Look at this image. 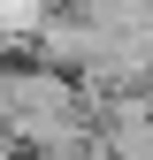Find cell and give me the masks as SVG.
<instances>
[{"mask_svg":"<svg viewBox=\"0 0 153 160\" xmlns=\"http://www.w3.org/2000/svg\"><path fill=\"white\" fill-rule=\"evenodd\" d=\"M0 114H8V145H23L38 160H69L76 145L100 137V92H92L84 76L38 61V53H15L8 61Z\"/></svg>","mask_w":153,"mask_h":160,"instance_id":"1","label":"cell"}]
</instances>
